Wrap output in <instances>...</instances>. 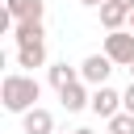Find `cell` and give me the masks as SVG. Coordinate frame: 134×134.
<instances>
[{"mask_svg": "<svg viewBox=\"0 0 134 134\" xmlns=\"http://www.w3.org/2000/svg\"><path fill=\"white\" fill-rule=\"evenodd\" d=\"M0 100H4L8 113H29L42 100V84L34 75H25V71H13V75L0 80Z\"/></svg>", "mask_w": 134, "mask_h": 134, "instance_id": "1", "label": "cell"}, {"mask_svg": "<svg viewBox=\"0 0 134 134\" xmlns=\"http://www.w3.org/2000/svg\"><path fill=\"white\" fill-rule=\"evenodd\" d=\"M113 67H117V63H113L105 50H100V54H88V59L80 63V80H84L88 88H105L109 75H113Z\"/></svg>", "mask_w": 134, "mask_h": 134, "instance_id": "2", "label": "cell"}, {"mask_svg": "<svg viewBox=\"0 0 134 134\" xmlns=\"http://www.w3.org/2000/svg\"><path fill=\"white\" fill-rule=\"evenodd\" d=\"M105 54L117 67H134V29H113L105 34Z\"/></svg>", "mask_w": 134, "mask_h": 134, "instance_id": "3", "label": "cell"}, {"mask_svg": "<svg viewBox=\"0 0 134 134\" xmlns=\"http://www.w3.org/2000/svg\"><path fill=\"white\" fill-rule=\"evenodd\" d=\"M88 109H92L96 117H105V121H109V117H117V113H121V92H113L109 84H105V88H92V105H88Z\"/></svg>", "mask_w": 134, "mask_h": 134, "instance_id": "4", "label": "cell"}, {"mask_svg": "<svg viewBox=\"0 0 134 134\" xmlns=\"http://www.w3.org/2000/svg\"><path fill=\"white\" fill-rule=\"evenodd\" d=\"M59 100H63V109H67V113H80V109H88V105H92V92H88V84H84V80H75V84H67V88H59Z\"/></svg>", "mask_w": 134, "mask_h": 134, "instance_id": "5", "label": "cell"}, {"mask_svg": "<svg viewBox=\"0 0 134 134\" xmlns=\"http://www.w3.org/2000/svg\"><path fill=\"white\" fill-rule=\"evenodd\" d=\"M21 126H25V134H54V113L38 105V109L21 113Z\"/></svg>", "mask_w": 134, "mask_h": 134, "instance_id": "6", "label": "cell"}, {"mask_svg": "<svg viewBox=\"0 0 134 134\" xmlns=\"http://www.w3.org/2000/svg\"><path fill=\"white\" fill-rule=\"evenodd\" d=\"M100 25H105L109 34H113V29H126V25H130V8L117 4V0H105V4H100Z\"/></svg>", "mask_w": 134, "mask_h": 134, "instance_id": "7", "label": "cell"}, {"mask_svg": "<svg viewBox=\"0 0 134 134\" xmlns=\"http://www.w3.org/2000/svg\"><path fill=\"white\" fill-rule=\"evenodd\" d=\"M4 8L13 13V21H42L46 0H4Z\"/></svg>", "mask_w": 134, "mask_h": 134, "instance_id": "8", "label": "cell"}, {"mask_svg": "<svg viewBox=\"0 0 134 134\" xmlns=\"http://www.w3.org/2000/svg\"><path fill=\"white\" fill-rule=\"evenodd\" d=\"M13 38H17V46H34V42L46 38V25H42V21H17Z\"/></svg>", "mask_w": 134, "mask_h": 134, "instance_id": "9", "label": "cell"}, {"mask_svg": "<svg viewBox=\"0 0 134 134\" xmlns=\"http://www.w3.org/2000/svg\"><path fill=\"white\" fill-rule=\"evenodd\" d=\"M17 63H21V67H46V42L17 46Z\"/></svg>", "mask_w": 134, "mask_h": 134, "instance_id": "10", "label": "cell"}, {"mask_svg": "<svg viewBox=\"0 0 134 134\" xmlns=\"http://www.w3.org/2000/svg\"><path fill=\"white\" fill-rule=\"evenodd\" d=\"M80 80V67H67V63H50V84L54 88H67Z\"/></svg>", "mask_w": 134, "mask_h": 134, "instance_id": "11", "label": "cell"}, {"mask_svg": "<svg viewBox=\"0 0 134 134\" xmlns=\"http://www.w3.org/2000/svg\"><path fill=\"white\" fill-rule=\"evenodd\" d=\"M109 134H134V113H117V117H109Z\"/></svg>", "mask_w": 134, "mask_h": 134, "instance_id": "12", "label": "cell"}, {"mask_svg": "<svg viewBox=\"0 0 134 134\" xmlns=\"http://www.w3.org/2000/svg\"><path fill=\"white\" fill-rule=\"evenodd\" d=\"M121 109H126V113H134V84L121 92Z\"/></svg>", "mask_w": 134, "mask_h": 134, "instance_id": "13", "label": "cell"}, {"mask_svg": "<svg viewBox=\"0 0 134 134\" xmlns=\"http://www.w3.org/2000/svg\"><path fill=\"white\" fill-rule=\"evenodd\" d=\"M80 4H88V8H100V4H105V0H80Z\"/></svg>", "mask_w": 134, "mask_h": 134, "instance_id": "14", "label": "cell"}, {"mask_svg": "<svg viewBox=\"0 0 134 134\" xmlns=\"http://www.w3.org/2000/svg\"><path fill=\"white\" fill-rule=\"evenodd\" d=\"M71 134H96V130H88V126H80V130H71Z\"/></svg>", "mask_w": 134, "mask_h": 134, "instance_id": "15", "label": "cell"}, {"mask_svg": "<svg viewBox=\"0 0 134 134\" xmlns=\"http://www.w3.org/2000/svg\"><path fill=\"white\" fill-rule=\"evenodd\" d=\"M117 4H126V8H130V13H134V0H117Z\"/></svg>", "mask_w": 134, "mask_h": 134, "instance_id": "16", "label": "cell"}, {"mask_svg": "<svg viewBox=\"0 0 134 134\" xmlns=\"http://www.w3.org/2000/svg\"><path fill=\"white\" fill-rule=\"evenodd\" d=\"M126 29H134V13H130V25H126Z\"/></svg>", "mask_w": 134, "mask_h": 134, "instance_id": "17", "label": "cell"}, {"mask_svg": "<svg viewBox=\"0 0 134 134\" xmlns=\"http://www.w3.org/2000/svg\"><path fill=\"white\" fill-rule=\"evenodd\" d=\"M130 75H134V67H130Z\"/></svg>", "mask_w": 134, "mask_h": 134, "instance_id": "18", "label": "cell"}]
</instances>
